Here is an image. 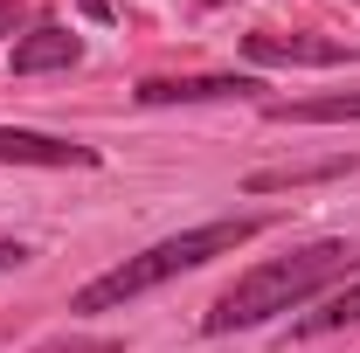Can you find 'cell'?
Listing matches in <instances>:
<instances>
[{
  "label": "cell",
  "instance_id": "1",
  "mask_svg": "<svg viewBox=\"0 0 360 353\" xmlns=\"http://www.w3.org/2000/svg\"><path fill=\"white\" fill-rule=\"evenodd\" d=\"M264 229H270L264 215H229V222H201V229H180V236H167V243H153V250L125 257L118 270L90 277L84 291L70 298V312H118V305H132V298H146L153 284L180 277V270H201L208 257H229V250L257 243Z\"/></svg>",
  "mask_w": 360,
  "mask_h": 353
},
{
  "label": "cell",
  "instance_id": "2",
  "mask_svg": "<svg viewBox=\"0 0 360 353\" xmlns=\"http://www.w3.org/2000/svg\"><path fill=\"white\" fill-rule=\"evenodd\" d=\"M347 264H354V243H305V250H291V257H270V264L243 270L236 284H229L222 298L208 305V333H243V326H264V319H277V312L305 305V298H319L333 277H347Z\"/></svg>",
  "mask_w": 360,
  "mask_h": 353
},
{
  "label": "cell",
  "instance_id": "3",
  "mask_svg": "<svg viewBox=\"0 0 360 353\" xmlns=\"http://www.w3.org/2000/svg\"><path fill=\"white\" fill-rule=\"evenodd\" d=\"M0 167H97V153L56 132H28V125H0Z\"/></svg>",
  "mask_w": 360,
  "mask_h": 353
},
{
  "label": "cell",
  "instance_id": "4",
  "mask_svg": "<svg viewBox=\"0 0 360 353\" xmlns=\"http://www.w3.org/2000/svg\"><path fill=\"white\" fill-rule=\"evenodd\" d=\"M264 90L257 77H146L132 90L139 104H215V97H250Z\"/></svg>",
  "mask_w": 360,
  "mask_h": 353
},
{
  "label": "cell",
  "instance_id": "5",
  "mask_svg": "<svg viewBox=\"0 0 360 353\" xmlns=\"http://www.w3.org/2000/svg\"><path fill=\"white\" fill-rule=\"evenodd\" d=\"M243 56H250V63H312V70H333V63H347L354 49L326 42V35H250Z\"/></svg>",
  "mask_w": 360,
  "mask_h": 353
},
{
  "label": "cell",
  "instance_id": "6",
  "mask_svg": "<svg viewBox=\"0 0 360 353\" xmlns=\"http://www.w3.org/2000/svg\"><path fill=\"white\" fill-rule=\"evenodd\" d=\"M84 63V35L70 28H35L28 42H14V77H42V70H70Z\"/></svg>",
  "mask_w": 360,
  "mask_h": 353
},
{
  "label": "cell",
  "instance_id": "7",
  "mask_svg": "<svg viewBox=\"0 0 360 353\" xmlns=\"http://www.w3.org/2000/svg\"><path fill=\"white\" fill-rule=\"evenodd\" d=\"M270 118H284V125H347V118H360V90H326V97H305V104H270Z\"/></svg>",
  "mask_w": 360,
  "mask_h": 353
},
{
  "label": "cell",
  "instance_id": "8",
  "mask_svg": "<svg viewBox=\"0 0 360 353\" xmlns=\"http://www.w3.org/2000/svg\"><path fill=\"white\" fill-rule=\"evenodd\" d=\"M340 326H360V284H340V291L319 312H305L291 333H298V340H319V333H340Z\"/></svg>",
  "mask_w": 360,
  "mask_h": 353
},
{
  "label": "cell",
  "instance_id": "9",
  "mask_svg": "<svg viewBox=\"0 0 360 353\" xmlns=\"http://www.w3.org/2000/svg\"><path fill=\"white\" fill-rule=\"evenodd\" d=\"M354 160H319V167H277V174H250L243 187L250 194H270V187H312V180H333V174H347Z\"/></svg>",
  "mask_w": 360,
  "mask_h": 353
},
{
  "label": "cell",
  "instance_id": "10",
  "mask_svg": "<svg viewBox=\"0 0 360 353\" xmlns=\"http://www.w3.org/2000/svg\"><path fill=\"white\" fill-rule=\"evenodd\" d=\"M42 353H118L111 340H56V347H42Z\"/></svg>",
  "mask_w": 360,
  "mask_h": 353
},
{
  "label": "cell",
  "instance_id": "11",
  "mask_svg": "<svg viewBox=\"0 0 360 353\" xmlns=\"http://www.w3.org/2000/svg\"><path fill=\"white\" fill-rule=\"evenodd\" d=\"M28 264V250H21V243H0V270H21Z\"/></svg>",
  "mask_w": 360,
  "mask_h": 353
},
{
  "label": "cell",
  "instance_id": "12",
  "mask_svg": "<svg viewBox=\"0 0 360 353\" xmlns=\"http://www.w3.org/2000/svg\"><path fill=\"white\" fill-rule=\"evenodd\" d=\"M14 14H21V0H0V35L14 28Z\"/></svg>",
  "mask_w": 360,
  "mask_h": 353
},
{
  "label": "cell",
  "instance_id": "13",
  "mask_svg": "<svg viewBox=\"0 0 360 353\" xmlns=\"http://www.w3.org/2000/svg\"><path fill=\"white\" fill-rule=\"evenodd\" d=\"M84 14H97V21H111V0H84Z\"/></svg>",
  "mask_w": 360,
  "mask_h": 353
}]
</instances>
